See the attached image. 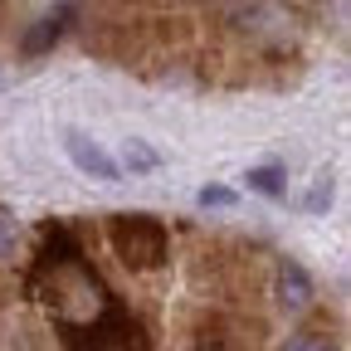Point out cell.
Instances as JSON below:
<instances>
[{"mask_svg": "<svg viewBox=\"0 0 351 351\" xmlns=\"http://www.w3.org/2000/svg\"><path fill=\"white\" fill-rule=\"evenodd\" d=\"M108 234H112V249L127 269H156V263H166L171 239H166V225L152 215H117Z\"/></svg>", "mask_w": 351, "mask_h": 351, "instance_id": "6da1fadb", "label": "cell"}, {"mask_svg": "<svg viewBox=\"0 0 351 351\" xmlns=\"http://www.w3.org/2000/svg\"><path fill=\"white\" fill-rule=\"evenodd\" d=\"M64 152H69V161L83 171V176H93V181H117V161L93 142V137H88V132H78V127H69L64 132Z\"/></svg>", "mask_w": 351, "mask_h": 351, "instance_id": "7a4b0ae2", "label": "cell"}, {"mask_svg": "<svg viewBox=\"0 0 351 351\" xmlns=\"http://www.w3.org/2000/svg\"><path fill=\"white\" fill-rule=\"evenodd\" d=\"M274 298H278L283 313H307V307H313V298H317L313 274H307L298 258H283L278 274H274Z\"/></svg>", "mask_w": 351, "mask_h": 351, "instance_id": "3957f363", "label": "cell"}, {"mask_svg": "<svg viewBox=\"0 0 351 351\" xmlns=\"http://www.w3.org/2000/svg\"><path fill=\"white\" fill-rule=\"evenodd\" d=\"M69 25H73V5L64 0V5H54L49 15H39V20H34V25L20 34V54H25V59H39V54H49L54 44L69 34Z\"/></svg>", "mask_w": 351, "mask_h": 351, "instance_id": "277c9868", "label": "cell"}, {"mask_svg": "<svg viewBox=\"0 0 351 351\" xmlns=\"http://www.w3.org/2000/svg\"><path fill=\"white\" fill-rule=\"evenodd\" d=\"M244 181H249V191H258V195H269V200H283V195H288V166H283V161H263V166H249V171H244Z\"/></svg>", "mask_w": 351, "mask_h": 351, "instance_id": "5b68a950", "label": "cell"}, {"mask_svg": "<svg viewBox=\"0 0 351 351\" xmlns=\"http://www.w3.org/2000/svg\"><path fill=\"white\" fill-rule=\"evenodd\" d=\"M161 161H166V156H161L147 137H127V142H122V166H127L132 176H152V171H161ZM122 166H117V171H122Z\"/></svg>", "mask_w": 351, "mask_h": 351, "instance_id": "8992f818", "label": "cell"}, {"mask_svg": "<svg viewBox=\"0 0 351 351\" xmlns=\"http://www.w3.org/2000/svg\"><path fill=\"white\" fill-rule=\"evenodd\" d=\"M332 195H337L332 171H317V176H313V186H307V195H302V210H307V215H322V210L332 205Z\"/></svg>", "mask_w": 351, "mask_h": 351, "instance_id": "52a82bcc", "label": "cell"}, {"mask_svg": "<svg viewBox=\"0 0 351 351\" xmlns=\"http://www.w3.org/2000/svg\"><path fill=\"white\" fill-rule=\"evenodd\" d=\"M283 351H337V341L327 332H298V337H288Z\"/></svg>", "mask_w": 351, "mask_h": 351, "instance_id": "ba28073f", "label": "cell"}, {"mask_svg": "<svg viewBox=\"0 0 351 351\" xmlns=\"http://www.w3.org/2000/svg\"><path fill=\"white\" fill-rule=\"evenodd\" d=\"M195 200H200V210H230L234 205V191L230 186H200Z\"/></svg>", "mask_w": 351, "mask_h": 351, "instance_id": "9c48e42d", "label": "cell"}, {"mask_svg": "<svg viewBox=\"0 0 351 351\" xmlns=\"http://www.w3.org/2000/svg\"><path fill=\"white\" fill-rule=\"evenodd\" d=\"M15 239H20V230H15V219L0 210V263H5L10 254H15Z\"/></svg>", "mask_w": 351, "mask_h": 351, "instance_id": "30bf717a", "label": "cell"}]
</instances>
